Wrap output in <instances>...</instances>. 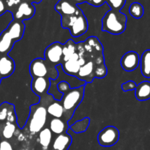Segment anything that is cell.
I'll use <instances>...</instances> for the list:
<instances>
[{"label":"cell","mask_w":150,"mask_h":150,"mask_svg":"<svg viewBox=\"0 0 150 150\" xmlns=\"http://www.w3.org/2000/svg\"><path fill=\"white\" fill-rule=\"evenodd\" d=\"M0 150H14L11 143L8 140L0 139Z\"/></svg>","instance_id":"33"},{"label":"cell","mask_w":150,"mask_h":150,"mask_svg":"<svg viewBox=\"0 0 150 150\" xmlns=\"http://www.w3.org/2000/svg\"><path fill=\"white\" fill-rule=\"evenodd\" d=\"M40 144L44 150L48 149L52 141V133L48 127H45L39 132L38 136Z\"/></svg>","instance_id":"24"},{"label":"cell","mask_w":150,"mask_h":150,"mask_svg":"<svg viewBox=\"0 0 150 150\" xmlns=\"http://www.w3.org/2000/svg\"><path fill=\"white\" fill-rule=\"evenodd\" d=\"M57 90L59 92V93H61L62 95H64V94L67 93L71 87H70V85L68 82L65 81H62L59 82L58 84H57Z\"/></svg>","instance_id":"30"},{"label":"cell","mask_w":150,"mask_h":150,"mask_svg":"<svg viewBox=\"0 0 150 150\" xmlns=\"http://www.w3.org/2000/svg\"><path fill=\"white\" fill-rule=\"evenodd\" d=\"M127 21L125 14L110 9L102 18V31L111 35H120L125 31Z\"/></svg>","instance_id":"1"},{"label":"cell","mask_w":150,"mask_h":150,"mask_svg":"<svg viewBox=\"0 0 150 150\" xmlns=\"http://www.w3.org/2000/svg\"><path fill=\"white\" fill-rule=\"evenodd\" d=\"M1 124H2V123L0 122V130H1Z\"/></svg>","instance_id":"38"},{"label":"cell","mask_w":150,"mask_h":150,"mask_svg":"<svg viewBox=\"0 0 150 150\" xmlns=\"http://www.w3.org/2000/svg\"><path fill=\"white\" fill-rule=\"evenodd\" d=\"M129 13L132 17L139 19L144 16V9L143 5L139 2H133L130 4L129 7Z\"/></svg>","instance_id":"26"},{"label":"cell","mask_w":150,"mask_h":150,"mask_svg":"<svg viewBox=\"0 0 150 150\" xmlns=\"http://www.w3.org/2000/svg\"><path fill=\"white\" fill-rule=\"evenodd\" d=\"M86 3L94 7H100L105 3V0H86Z\"/></svg>","instance_id":"34"},{"label":"cell","mask_w":150,"mask_h":150,"mask_svg":"<svg viewBox=\"0 0 150 150\" xmlns=\"http://www.w3.org/2000/svg\"><path fill=\"white\" fill-rule=\"evenodd\" d=\"M126 0H105V3L108 4L111 10L120 11L125 6Z\"/></svg>","instance_id":"28"},{"label":"cell","mask_w":150,"mask_h":150,"mask_svg":"<svg viewBox=\"0 0 150 150\" xmlns=\"http://www.w3.org/2000/svg\"><path fill=\"white\" fill-rule=\"evenodd\" d=\"M16 130H17V127H16V123H2L1 130H0V139L10 140L16 134Z\"/></svg>","instance_id":"23"},{"label":"cell","mask_w":150,"mask_h":150,"mask_svg":"<svg viewBox=\"0 0 150 150\" xmlns=\"http://www.w3.org/2000/svg\"><path fill=\"white\" fill-rule=\"evenodd\" d=\"M74 3H76V4H83V3H86V0H72Z\"/></svg>","instance_id":"36"},{"label":"cell","mask_w":150,"mask_h":150,"mask_svg":"<svg viewBox=\"0 0 150 150\" xmlns=\"http://www.w3.org/2000/svg\"><path fill=\"white\" fill-rule=\"evenodd\" d=\"M55 10L61 16H73L82 11L81 9L72 0H59L55 5Z\"/></svg>","instance_id":"11"},{"label":"cell","mask_w":150,"mask_h":150,"mask_svg":"<svg viewBox=\"0 0 150 150\" xmlns=\"http://www.w3.org/2000/svg\"><path fill=\"white\" fill-rule=\"evenodd\" d=\"M15 43L16 42L13 41L7 31H3L0 35V57L8 55L9 52L13 49Z\"/></svg>","instance_id":"18"},{"label":"cell","mask_w":150,"mask_h":150,"mask_svg":"<svg viewBox=\"0 0 150 150\" xmlns=\"http://www.w3.org/2000/svg\"><path fill=\"white\" fill-rule=\"evenodd\" d=\"M46 108L41 103L30 106V114L25 127L32 134H35L44 128L47 121Z\"/></svg>","instance_id":"3"},{"label":"cell","mask_w":150,"mask_h":150,"mask_svg":"<svg viewBox=\"0 0 150 150\" xmlns=\"http://www.w3.org/2000/svg\"><path fill=\"white\" fill-rule=\"evenodd\" d=\"M15 42L21 40L24 35L25 24L22 21L13 20L5 29Z\"/></svg>","instance_id":"15"},{"label":"cell","mask_w":150,"mask_h":150,"mask_svg":"<svg viewBox=\"0 0 150 150\" xmlns=\"http://www.w3.org/2000/svg\"><path fill=\"white\" fill-rule=\"evenodd\" d=\"M89 125V118L86 117V118L83 119L81 121L76 122V124L70 126V128L76 133H81V132H84L85 130H87V127Z\"/></svg>","instance_id":"27"},{"label":"cell","mask_w":150,"mask_h":150,"mask_svg":"<svg viewBox=\"0 0 150 150\" xmlns=\"http://www.w3.org/2000/svg\"><path fill=\"white\" fill-rule=\"evenodd\" d=\"M25 1L32 3V4H38V3H40L42 0H25Z\"/></svg>","instance_id":"37"},{"label":"cell","mask_w":150,"mask_h":150,"mask_svg":"<svg viewBox=\"0 0 150 150\" xmlns=\"http://www.w3.org/2000/svg\"><path fill=\"white\" fill-rule=\"evenodd\" d=\"M21 2V0H4V3L6 4V7L7 8V11L10 9L16 10L18 6Z\"/></svg>","instance_id":"32"},{"label":"cell","mask_w":150,"mask_h":150,"mask_svg":"<svg viewBox=\"0 0 150 150\" xmlns=\"http://www.w3.org/2000/svg\"><path fill=\"white\" fill-rule=\"evenodd\" d=\"M7 12V8L4 1H0V16Z\"/></svg>","instance_id":"35"},{"label":"cell","mask_w":150,"mask_h":150,"mask_svg":"<svg viewBox=\"0 0 150 150\" xmlns=\"http://www.w3.org/2000/svg\"><path fill=\"white\" fill-rule=\"evenodd\" d=\"M120 139V131L114 126H107L100 131L98 142L101 146L109 147L114 146Z\"/></svg>","instance_id":"6"},{"label":"cell","mask_w":150,"mask_h":150,"mask_svg":"<svg viewBox=\"0 0 150 150\" xmlns=\"http://www.w3.org/2000/svg\"><path fill=\"white\" fill-rule=\"evenodd\" d=\"M0 1H4V0H0Z\"/></svg>","instance_id":"40"},{"label":"cell","mask_w":150,"mask_h":150,"mask_svg":"<svg viewBox=\"0 0 150 150\" xmlns=\"http://www.w3.org/2000/svg\"><path fill=\"white\" fill-rule=\"evenodd\" d=\"M135 95L138 100L146 101L150 99V82L148 81L137 84L135 89Z\"/></svg>","instance_id":"19"},{"label":"cell","mask_w":150,"mask_h":150,"mask_svg":"<svg viewBox=\"0 0 150 150\" xmlns=\"http://www.w3.org/2000/svg\"><path fill=\"white\" fill-rule=\"evenodd\" d=\"M140 64V57L136 51H130L125 53L120 60V64L125 71L132 72Z\"/></svg>","instance_id":"10"},{"label":"cell","mask_w":150,"mask_h":150,"mask_svg":"<svg viewBox=\"0 0 150 150\" xmlns=\"http://www.w3.org/2000/svg\"><path fill=\"white\" fill-rule=\"evenodd\" d=\"M86 61L88 60H86V57L80 56V54L76 51V52L67 61L62 62L61 66L63 71L66 74L76 77L81 67L83 65Z\"/></svg>","instance_id":"7"},{"label":"cell","mask_w":150,"mask_h":150,"mask_svg":"<svg viewBox=\"0 0 150 150\" xmlns=\"http://www.w3.org/2000/svg\"><path fill=\"white\" fill-rule=\"evenodd\" d=\"M62 27L70 30V35L74 38H79L84 35L88 30L89 24L83 11L73 16H62Z\"/></svg>","instance_id":"4"},{"label":"cell","mask_w":150,"mask_h":150,"mask_svg":"<svg viewBox=\"0 0 150 150\" xmlns=\"http://www.w3.org/2000/svg\"><path fill=\"white\" fill-rule=\"evenodd\" d=\"M63 44L54 42L48 45L44 51V58L54 66L59 65L62 62Z\"/></svg>","instance_id":"8"},{"label":"cell","mask_w":150,"mask_h":150,"mask_svg":"<svg viewBox=\"0 0 150 150\" xmlns=\"http://www.w3.org/2000/svg\"><path fill=\"white\" fill-rule=\"evenodd\" d=\"M136 86H137V84L136 83V82L133 81H128L123 83L121 87L124 92H128V91L135 90Z\"/></svg>","instance_id":"31"},{"label":"cell","mask_w":150,"mask_h":150,"mask_svg":"<svg viewBox=\"0 0 150 150\" xmlns=\"http://www.w3.org/2000/svg\"><path fill=\"white\" fill-rule=\"evenodd\" d=\"M29 73L32 79L44 77L48 78L51 80H56L59 74L57 67L42 58H36L31 62Z\"/></svg>","instance_id":"5"},{"label":"cell","mask_w":150,"mask_h":150,"mask_svg":"<svg viewBox=\"0 0 150 150\" xmlns=\"http://www.w3.org/2000/svg\"><path fill=\"white\" fill-rule=\"evenodd\" d=\"M49 129L54 134L59 135L67 132L68 129V125L65 120L61 118H53L50 121Z\"/></svg>","instance_id":"20"},{"label":"cell","mask_w":150,"mask_h":150,"mask_svg":"<svg viewBox=\"0 0 150 150\" xmlns=\"http://www.w3.org/2000/svg\"><path fill=\"white\" fill-rule=\"evenodd\" d=\"M1 79H1V76H0V84H1Z\"/></svg>","instance_id":"39"},{"label":"cell","mask_w":150,"mask_h":150,"mask_svg":"<svg viewBox=\"0 0 150 150\" xmlns=\"http://www.w3.org/2000/svg\"><path fill=\"white\" fill-rule=\"evenodd\" d=\"M72 137L67 133L57 135L53 141L52 150H67L72 144Z\"/></svg>","instance_id":"17"},{"label":"cell","mask_w":150,"mask_h":150,"mask_svg":"<svg viewBox=\"0 0 150 150\" xmlns=\"http://www.w3.org/2000/svg\"><path fill=\"white\" fill-rule=\"evenodd\" d=\"M48 114H49L53 118H62L64 117V108L61 102L58 100H54L50 103L46 108Z\"/></svg>","instance_id":"21"},{"label":"cell","mask_w":150,"mask_h":150,"mask_svg":"<svg viewBox=\"0 0 150 150\" xmlns=\"http://www.w3.org/2000/svg\"><path fill=\"white\" fill-rule=\"evenodd\" d=\"M16 69L15 62L8 55L0 57V76L1 79L10 77Z\"/></svg>","instance_id":"16"},{"label":"cell","mask_w":150,"mask_h":150,"mask_svg":"<svg viewBox=\"0 0 150 150\" xmlns=\"http://www.w3.org/2000/svg\"><path fill=\"white\" fill-rule=\"evenodd\" d=\"M141 72L144 77L150 78V49L144 51L140 57Z\"/></svg>","instance_id":"22"},{"label":"cell","mask_w":150,"mask_h":150,"mask_svg":"<svg viewBox=\"0 0 150 150\" xmlns=\"http://www.w3.org/2000/svg\"><path fill=\"white\" fill-rule=\"evenodd\" d=\"M107 75V67L105 63L98 65H95V78L103 79Z\"/></svg>","instance_id":"29"},{"label":"cell","mask_w":150,"mask_h":150,"mask_svg":"<svg viewBox=\"0 0 150 150\" xmlns=\"http://www.w3.org/2000/svg\"><path fill=\"white\" fill-rule=\"evenodd\" d=\"M35 13V7L34 4L23 1L20 3L13 13L14 20L22 21L29 20L34 16Z\"/></svg>","instance_id":"9"},{"label":"cell","mask_w":150,"mask_h":150,"mask_svg":"<svg viewBox=\"0 0 150 150\" xmlns=\"http://www.w3.org/2000/svg\"><path fill=\"white\" fill-rule=\"evenodd\" d=\"M95 64L93 60H88L81 67L76 78L79 80L85 81V83L92 82L95 79Z\"/></svg>","instance_id":"14"},{"label":"cell","mask_w":150,"mask_h":150,"mask_svg":"<svg viewBox=\"0 0 150 150\" xmlns=\"http://www.w3.org/2000/svg\"><path fill=\"white\" fill-rule=\"evenodd\" d=\"M77 51L76 43H75L73 40H68L64 44H63V59L62 62L67 61Z\"/></svg>","instance_id":"25"},{"label":"cell","mask_w":150,"mask_h":150,"mask_svg":"<svg viewBox=\"0 0 150 150\" xmlns=\"http://www.w3.org/2000/svg\"><path fill=\"white\" fill-rule=\"evenodd\" d=\"M84 95V86L71 88L67 93L62 95L60 100L64 108V118L67 122L73 117L75 111L82 102Z\"/></svg>","instance_id":"2"},{"label":"cell","mask_w":150,"mask_h":150,"mask_svg":"<svg viewBox=\"0 0 150 150\" xmlns=\"http://www.w3.org/2000/svg\"><path fill=\"white\" fill-rule=\"evenodd\" d=\"M51 87V79L48 78L39 77L33 78L31 83V89L32 92L38 96L42 98L48 92Z\"/></svg>","instance_id":"12"},{"label":"cell","mask_w":150,"mask_h":150,"mask_svg":"<svg viewBox=\"0 0 150 150\" xmlns=\"http://www.w3.org/2000/svg\"><path fill=\"white\" fill-rule=\"evenodd\" d=\"M17 116L15 111V106L11 103L4 102L0 105V122L16 123Z\"/></svg>","instance_id":"13"}]
</instances>
